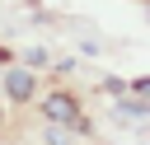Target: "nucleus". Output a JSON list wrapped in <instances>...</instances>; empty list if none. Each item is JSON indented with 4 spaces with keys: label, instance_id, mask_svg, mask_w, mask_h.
Wrapping results in <instances>:
<instances>
[{
    "label": "nucleus",
    "instance_id": "nucleus-1",
    "mask_svg": "<svg viewBox=\"0 0 150 145\" xmlns=\"http://www.w3.org/2000/svg\"><path fill=\"white\" fill-rule=\"evenodd\" d=\"M42 117L56 122V126H80V103H75V94H47V98H42Z\"/></svg>",
    "mask_w": 150,
    "mask_h": 145
},
{
    "label": "nucleus",
    "instance_id": "nucleus-2",
    "mask_svg": "<svg viewBox=\"0 0 150 145\" xmlns=\"http://www.w3.org/2000/svg\"><path fill=\"white\" fill-rule=\"evenodd\" d=\"M5 89H9V98H33V89H38V80H33V70H9L5 75Z\"/></svg>",
    "mask_w": 150,
    "mask_h": 145
},
{
    "label": "nucleus",
    "instance_id": "nucleus-3",
    "mask_svg": "<svg viewBox=\"0 0 150 145\" xmlns=\"http://www.w3.org/2000/svg\"><path fill=\"white\" fill-rule=\"evenodd\" d=\"M66 131H75V126H56V122H52V126H47V145H70Z\"/></svg>",
    "mask_w": 150,
    "mask_h": 145
},
{
    "label": "nucleus",
    "instance_id": "nucleus-4",
    "mask_svg": "<svg viewBox=\"0 0 150 145\" xmlns=\"http://www.w3.org/2000/svg\"><path fill=\"white\" fill-rule=\"evenodd\" d=\"M131 89H136V94H145V98H150V80H136V84H131Z\"/></svg>",
    "mask_w": 150,
    "mask_h": 145
}]
</instances>
